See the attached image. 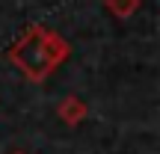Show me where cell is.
I'll return each mask as SVG.
<instances>
[{
	"mask_svg": "<svg viewBox=\"0 0 160 154\" xmlns=\"http://www.w3.org/2000/svg\"><path fill=\"white\" fill-rule=\"evenodd\" d=\"M15 154H24V151H15Z\"/></svg>",
	"mask_w": 160,
	"mask_h": 154,
	"instance_id": "6da1fadb",
	"label": "cell"
}]
</instances>
